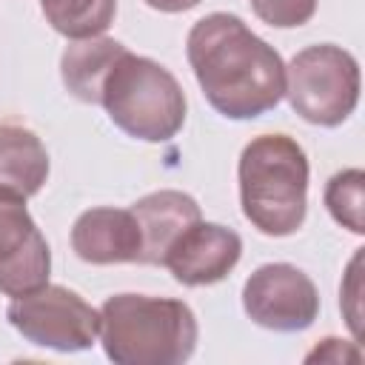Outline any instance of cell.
Listing matches in <instances>:
<instances>
[{"mask_svg":"<svg viewBox=\"0 0 365 365\" xmlns=\"http://www.w3.org/2000/svg\"><path fill=\"white\" fill-rule=\"evenodd\" d=\"M185 57L208 106L228 120L262 117L285 97L279 51L237 14L211 11L200 17L188 31Z\"/></svg>","mask_w":365,"mask_h":365,"instance_id":"obj_1","label":"cell"},{"mask_svg":"<svg viewBox=\"0 0 365 365\" xmlns=\"http://www.w3.org/2000/svg\"><path fill=\"white\" fill-rule=\"evenodd\" d=\"M46 180L48 151L43 140L20 123H0V188L29 200Z\"/></svg>","mask_w":365,"mask_h":365,"instance_id":"obj_12","label":"cell"},{"mask_svg":"<svg viewBox=\"0 0 365 365\" xmlns=\"http://www.w3.org/2000/svg\"><path fill=\"white\" fill-rule=\"evenodd\" d=\"M242 308L251 322L277 334H294L319 317L314 279L291 262H265L242 285Z\"/></svg>","mask_w":365,"mask_h":365,"instance_id":"obj_7","label":"cell"},{"mask_svg":"<svg viewBox=\"0 0 365 365\" xmlns=\"http://www.w3.org/2000/svg\"><path fill=\"white\" fill-rule=\"evenodd\" d=\"M240 205L265 237H288L302 228L308 211V157L288 134L254 137L237 163Z\"/></svg>","mask_w":365,"mask_h":365,"instance_id":"obj_3","label":"cell"},{"mask_svg":"<svg viewBox=\"0 0 365 365\" xmlns=\"http://www.w3.org/2000/svg\"><path fill=\"white\" fill-rule=\"evenodd\" d=\"M6 319L26 342L60 354L91 348L100 331L97 308H91L77 291L48 282L37 291L14 297L6 308Z\"/></svg>","mask_w":365,"mask_h":365,"instance_id":"obj_6","label":"cell"},{"mask_svg":"<svg viewBox=\"0 0 365 365\" xmlns=\"http://www.w3.org/2000/svg\"><path fill=\"white\" fill-rule=\"evenodd\" d=\"M145 6H151L154 11H165V14H180V11H188L194 6H200L202 0H143Z\"/></svg>","mask_w":365,"mask_h":365,"instance_id":"obj_19","label":"cell"},{"mask_svg":"<svg viewBox=\"0 0 365 365\" xmlns=\"http://www.w3.org/2000/svg\"><path fill=\"white\" fill-rule=\"evenodd\" d=\"M362 354H359V348H356V342H345V339H336V336H325L322 339V345H317L305 359L308 362H314V359H319V362H345V359H359Z\"/></svg>","mask_w":365,"mask_h":365,"instance_id":"obj_18","label":"cell"},{"mask_svg":"<svg viewBox=\"0 0 365 365\" xmlns=\"http://www.w3.org/2000/svg\"><path fill=\"white\" fill-rule=\"evenodd\" d=\"M131 211L143 231L140 265H163L165 251L174 245V240L188 225L202 220L197 200L191 194L174 191V188H163V191H151V194L140 197L131 205Z\"/></svg>","mask_w":365,"mask_h":365,"instance_id":"obj_11","label":"cell"},{"mask_svg":"<svg viewBox=\"0 0 365 365\" xmlns=\"http://www.w3.org/2000/svg\"><path fill=\"white\" fill-rule=\"evenodd\" d=\"M362 188L365 174L362 168H342L325 182V208L342 228L354 234H365V217H362Z\"/></svg>","mask_w":365,"mask_h":365,"instance_id":"obj_15","label":"cell"},{"mask_svg":"<svg viewBox=\"0 0 365 365\" xmlns=\"http://www.w3.org/2000/svg\"><path fill=\"white\" fill-rule=\"evenodd\" d=\"M359 259H362V248H356V254L348 265V277L339 288V308H342V314L351 325L354 339L362 336V325H359V319H362V314H359Z\"/></svg>","mask_w":365,"mask_h":365,"instance_id":"obj_17","label":"cell"},{"mask_svg":"<svg viewBox=\"0 0 365 365\" xmlns=\"http://www.w3.org/2000/svg\"><path fill=\"white\" fill-rule=\"evenodd\" d=\"M40 9L57 34L86 40L100 37L114 23L117 0H40Z\"/></svg>","mask_w":365,"mask_h":365,"instance_id":"obj_14","label":"cell"},{"mask_svg":"<svg viewBox=\"0 0 365 365\" xmlns=\"http://www.w3.org/2000/svg\"><path fill=\"white\" fill-rule=\"evenodd\" d=\"M123 51H125V46L120 40L103 37V34L74 40L71 46H66V51L60 57V74H63V86L68 88V94L94 106L100 100V86H103L111 63Z\"/></svg>","mask_w":365,"mask_h":365,"instance_id":"obj_13","label":"cell"},{"mask_svg":"<svg viewBox=\"0 0 365 365\" xmlns=\"http://www.w3.org/2000/svg\"><path fill=\"white\" fill-rule=\"evenodd\" d=\"M114 365H180L197 348V317L182 299L114 294L100 305L97 331Z\"/></svg>","mask_w":365,"mask_h":365,"instance_id":"obj_2","label":"cell"},{"mask_svg":"<svg viewBox=\"0 0 365 365\" xmlns=\"http://www.w3.org/2000/svg\"><path fill=\"white\" fill-rule=\"evenodd\" d=\"M240 257L242 240L234 228L197 220L174 240V245L165 251L163 265L180 285L200 288L225 279L237 268Z\"/></svg>","mask_w":365,"mask_h":365,"instance_id":"obj_9","label":"cell"},{"mask_svg":"<svg viewBox=\"0 0 365 365\" xmlns=\"http://www.w3.org/2000/svg\"><path fill=\"white\" fill-rule=\"evenodd\" d=\"M251 9L274 29H297L314 17L317 0H251Z\"/></svg>","mask_w":365,"mask_h":365,"instance_id":"obj_16","label":"cell"},{"mask_svg":"<svg viewBox=\"0 0 365 365\" xmlns=\"http://www.w3.org/2000/svg\"><path fill=\"white\" fill-rule=\"evenodd\" d=\"M51 251L26 208V197L0 188V294L23 297L48 282Z\"/></svg>","mask_w":365,"mask_h":365,"instance_id":"obj_8","label":"cell"},{"mask_svg":"<svg viewBox=\"0 0 365 365\" xmlns=\"http://www.w3.org/2000/svg\"><path fill=\"white\" fill-rule=\"evenodd\" d=\"M359 86L356 57L334 43L308 46L285 66V97L311 125H342L359 103Z\"/></svg>","mask_w":365,"mask_h":365,"instance_id":"obj_5","label":"cell"},{"mask_svg":"<svg viewBox=\"0 0 365 365\" xmlns=\"http://www.w3.org/2000/svg\"><path fill=\"white\" fill-rule=\"evenodd\" d=\"M71 248L88 265L140 262L143 231L131 208H88L71 225Z\"/></svg>","mask_w":365,"mask_h":365,"instance_id":"obj_10","label":"cell"},{"mask_svg":"<svg viewBox=\"0 0 365 365\" xmlns=\"http://www.w3.org/2000/svg\"><path fill=\"white\" fill-rule=\"evenodd\" d=\"M97 103L120 131L143 143H168L177 137L188 111L177 77L157 60L128 48L111 63Z\"/></svg>","mask_w":365,"mask_h":365,"instance_id":"obj_4","label":"cell"}]
</instances>
